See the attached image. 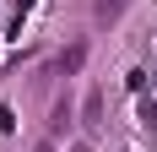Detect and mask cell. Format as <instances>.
<instances>
[{
    "label": "cell",
    "mask_w": 157,
    "mask_h": 152,
    "mask_svg": "<svg viewBox=\"0 0 157 152\" xmlns=\"http://www.w3.org/2000/svg\"><path fill=\"white\" fill-rule=\"evenodd\" d=\"M81 114H87L81 125H92V130H98V125H103V92H87V109H81Z\"/></svg>",
    "instance_id": "6da1fadb"
},
{
    "label": "cell",
    "mask_w": 157,
    "mask_h": 152,
    "mask_svg": "<svg viewBox=\"0 0 157 152\" xmlns=\"http://www.w3.org/2000/svg\"><path fill=\"white\" fill-rule=\"evenodd\" d=\"M81 60H87V49H81V44H76V49H65V54H60V71H76Z\"/></svg>",
    "instance_id": "7a4b0ae2"
},
{
    "label": "cell",
    "mask_w": 157,
    "mask_h": 152,
    "mask_svg": "<svg viewBox=\"0 0 157 152\" xmlns=\"http://www.w3.org/2000/svg\"><path fill=\"white\" fill-rule=\"evenodd\" d=\"M141 125H152V130H157V103H152V98H141Z\"/></svg>",
    "instance_id": "3957f363"
},
{
    "label": "cell",
    "mask_w": 157,
    "mask_h": 152,
    "mask_svg": "<svg viewBox=\"0 0 157 152\" xmlns=\"http://www.w3.org/2000/svg\"><path fill=\"white\" fill-rule=\"evenodd\" d=\"M119 6L125 0H98V16H119Z\"/></svg>",
    "instance_id": "277c9868"
},
{
    "label": "cell",
    "mask_w": 157,
    "mask_h": 152,
    "mask_svg": "<svg viewBox=\"0 0 157 152\" xmlns=\"http://www.w3.org/2000/svg\"><path fill=\"white\" fill-rule=\"evenodd\" d=\"M38 152H54V147H49V141H44V147H38Z\"/></svg>",
    "instance_id": "5b68a950"
},
{
    "label": "cell",
    "mask_w": 157,
    "mask_h": 152,
    "mask_svg": "<svg viewBox=\"0 0 157 152\" xmlns=\"http://www.w3.org/2000/svg\"><path fill=\"white\" fill-rule=\"evenodd\" d=\"M71 152H92V147H71Z\"/></svg>",
    "instance_id": "8992f818"
}]
</instances>
